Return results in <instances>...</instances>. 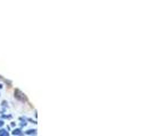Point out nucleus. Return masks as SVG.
<instances>
[{
    "mask_svg": "<svg viewBox=\"0 0 151 136\" xmlns=\"http://www.w3.org/2000/svg\"><path fill=\"white\" fill-rule=\"evenodd\" d=\"M35 132H37L35 129H30V130L26 132V134H27V135H35Z\"/></svg>",
    "mask_w": 151,
    "mask_h": 136,
    "instance_id": "nucleus-3",
    "label": "nucleus"
},
{
    "mask_svg": "<svg viewBox=\"0 0 151 136\" xmlns=\"http://www.w3.org/2000/svg\"><path fill=\"white\" fill-rule=\"evenodd\" d=\"M0 89H2V84H0Z\"/></svg>",
    "mask_w": 151,
    "mask_h": 136,
    "instance_id": "nucleus-7",
    "label": "nucleus"
},
{
    "mask_svg": "<svg viewBox=\"0 0 151 136\" xmlns=\"http://www.w3.org/2000/svg\"><path fill=\"white\" fill-rule=\"evenodd\" d=\"M26 124H27V122H26L25 120L23 121V122H21V125H22V126H26Z\"/></svg>",
    "mask_w": 151,
    "mask_h": 136,
    "instance_id": "nucleus-5",
    "label": "nucleus"
},
{
    "mask_svg": "<svg viewBox=\"0 0 151 136\" xmlns=\"http://www.w3.org/2000/svg\"><path fill=\"white\" fill-rule=\"evenodd\" d=\"M2 126H4V121L0 120V127H2Z\"/></svg>",
    "mask_w": 151,
    "mask_h": 136,
    "instance_id": "nucleus-6",
    "label": "nucleus"
},
{
    "mask_svg": "<svg viewBox=\"0 0 151 136\" xmlns=\"http://www.w3.org/2000/svg\"><path fill=\"white\" fill-rule=\"evenodd\" d=\"M0 136H9V133L6 132L5 129H1V130H0Z\"/></svg>",
    "mask_w": 151,
    "mask_h": 136,
    "instance_id": "nucleus-2",
    "label": "nucleus"
},
{
    "mask_svg": "<svg viewBox=\"0 0 151 136\" xmlns=\"http://www.w3.org/2000/svg\"><path fill=\"white\" fill-rule=\"evenodd\" d=\"M7 105H8L7 101H2V106H4V107H8Z\"/></svg>",
    "mask_w": 151,
    "mask_h": 136,
    "instance_id": "nucleus-4",
    "label": "nucleus"
},
{
    "mask_svg": "<svg viewBox=\"0 0 151 136\" xmlns=\"http://www.w3.org/2000/svg\"><path fill=\"white\" fill-rule=\"evenodd\" d=\"M13 134H14V135H22L23 133H22V129H14V130H13Z\"/></svg>",
    "mask_w": 151,
    "mask_h": 136,
    "instance_id": "nucleus-1",
    "label": "nucleus"
}]
</instances>
